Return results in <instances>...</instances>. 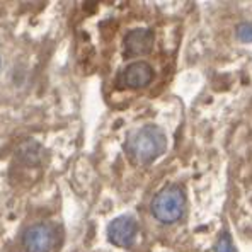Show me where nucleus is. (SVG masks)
I'll use <instances>...</instances> for the list:
<instances>
[{"instance_id":"0eeeda50","label":"nucleus","mask_w":252,"mask_h":252,"mask_svg":"<svg viewBox=\"0 0 252 252\" xmlns=\"http://www.w3.org/2000/svg\"><path fill=\"white\" fill-rule=\"evenodd\" d=\"M213 252H237L235 246H233V240L228 232H221L218 237L217 244H215Z\"/></svg>"},{"instance_id":"7ed1b4c3","label":"nucleus","mask_w":252,"mask_h":252,"mask_svg":"<svg viewBox=\"0 0 252 252\" xmlns=\"http://www.w3.org/2000/svg\"><path fill=\"white\" fill-rule=\"evenodd\" d=\"M57 240V232L51 223H34L26 230L22 246L26 252H50Z\"/></svg>"},{"instance_id":"f257e3e1","label":"nucleus","mask_w":252,"mask_h":252,"mask_svg":"<svg viewBox=\"0 0 252 252\" xmlns=\"http://www.w3.org/2000/svg\"><path fill=\"white\" fill-rule=\"evenodd\" d=\"M167 150V136L157 125H145L126 136L125 152L133 164L148 165Z\"/></svg>"},{"instance_id":"6e6552de","label":"nucleus","mask_w":252,"mask_h":252,"mask_svg":"<svg viewBox=\"0 0 252 252\" xmlns=\"http://www.w3.org/2000/svg\"><path fill=\"white\" fill-rule=\"evenodd\" d=\"M237 38L242 43H252V22H242L235 28Z\"/></svg>"},{"instance_id":"423d86ee","label":"nucleus","mask_w":252,"mask_h":252,"mask_svg":"<svg viewBox=\"0 0 252 252\" xmlns=\"http://www.w3.org/2000/svg\"><path fill=\"white\" fill-rule=\"evenodd\" d=\"M154 68L147 62L129 63L123 72V84L129 89H143L154 80Z\"/></svg>"},{"instance_id":"f03ea898","label":"nucleus","mask_w":252,"mask_h":252,"mask_svg":"<svg viewBox=\"0 0 252 252\" xmlns=\"http://www.w3.org/2000/svg\"><path fill=\"white\" fill-rule=\"evenodd\" d=\"M186 208V192L179 184H169L162 188L152 199V215L160 223H176L181 220Z\"/></svg>"},{"instance_id":"20e7f679","label":"nucleus","mask_w":252,"mask_h":252,"mask_svg":"<svg viewBox=\"0 0 252 252\" xmlns=\"http://www.w3.org/2000/svg\"><path fill=\"white\" fill-rule=\"evenodd\" d=\"M138 233V221L129 215L114 218L107 227V239L116 247H131Z\"/></svg>"},{"instance_id":"39448f33","label":"nucleus","mask_w":252,"mask_h":252,"mask_svg":"<svg viewBox=\"0 0 252 252\" xmlns=\"http://www.w3.org/2000/svg\"><path fill=\"white\" fill-rule=\"evenodd\" d=\"M154 46V32L147 28L131 29L123 39V48L126 57H140L152 51Z\"/></svg>"}]
</instances>
